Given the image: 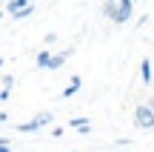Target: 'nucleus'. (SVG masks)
<instances>
[{
  "mask_svg": "<svg viewBox=\"0 0 154 152\" xmlns=\"http://www.w3.org/2000/svg\"><path fill=\"white\" fill-rule=\"evenodd\" d=\"M146 103H149V106H151V109H154V95H151V98H149V101H146Z\"/></svg>",
  "mask_w": 154,
  "mask_h": 152,
  "instance_id": "14",
  "label": "nucleus"
},
{
  "mask_svg": "<svg viewBox=\"0 0 154 152\" xmlns=\"http://www.w3.org/2000/svg\"><path fill=\"white\" fill-rule=\"evenodd\" d=\"M80 86H83V78H80V75H74V78L69 80V86L63 89V98H72V95H77V92H80Z\"/></svg>",
  "mask_w": 154,
  "mask_h": 152,
  "instance_id": "4",
  "label": "nucleus"
},
{
  "mask_svg": "<svg viewBox=\"0 0 154 152\" xmlns=\"http://www.w3.org/2000/svg\"><path fill=\"white\" fill-rule=\"evenodd\" d=\"M72 152H80V149H72Z\"/></svg>",
  "mask_w": 154,
  "mask_h": 152,
  "instance_id": "17",
  "label": "nucleus"
},
{
  "mask_svg": "<svg viewBox=\"0 0 154 152\" xmlns=\"http://www.w3.org/2000/svg\"><path fill=\"white\" fill-rule=\"evenodd\" d=\"M11 147H9V141H6V138H0V152H9Z\"/></svg>",
  "mask_w": 154,
  "mask_h": 152,
  "instance_id": "13",
  "label": "nucleus"
},
{
  "mask_svg": "<svg viewBox=\"0 0 154 152\" xmlns=\"http://www.w3.org/2000/svg\"><path fill=\"white\" fill-rule=\"evenodd\" d=\"M49 60H51V55L43 49V52L37 55V69H49Z\"/></svg>",
  "mask_w": 154,
  "mask_h": 152,
  "instance_id": "9",
  "label": "nucleus"
},
{
  "mask_svg": "<svg viewBox=\"0 0 154 152\" xmlns=\"http://www.w3.org/2000/svg\"><path fill=\"white\" fill-rule=\"evenodd\" d=\"M51 121H54V115H51V112H40V115H34L32 121H26V124H20L17 129H20V132H37L40 126H49Z\"/></svg>",
  "mask_w": 154,
  "mask_h": 152,
  "instance_id": "3",
  "label": "nucleus"
},
{
  "mask_svg": "<svg viewBox=\"0 0 154 152\" xmlns=\"http://www.w3.org/2000/svg\"><path fill=\"white\" fill-rule=\"evenodd\" d=\"M3 86H6V89H11V86H14V78H11V75H6V78H3Z\"/></svg>",
  "mask_w": 154,
  "mask_h": 152,
  "instance_id": "12",
  "label": "nucleus"
},
{
  "mask_svg": "<svg viewBox=\"0 0 154 152\" xmlns=\"http://www.w3.org/2000/svg\"><path fill=\"white\" fill-rule=\"evenodd\" d=\"M0 69H3V57H0Z\"/></svg>",
  "mask_w": 154,
  "mask_h": 152,
  "instance_id": "15",
  "label": "nucleus"
},
{
  "mask_svg": "<svg viewBox=\"0 0 154 152\" xmlns=\"http://www.w3.org/2000/svg\"><path fill=\"white\" fill-rule=\"evenodd\" d=\"M134 124H137V129H154V109L149 103H140L134 109Z\"/></svg>",
  "mask_w": 154,
  "mask_h": 152,
  "instance_id": "1",
  "label": "nucleus"
},
{
  "mask_svg": "<svg viewBox=\"0 0 154 152\" xmlns=\"http://www.w3.org/2000/svg\"><path fill=\"white\" fill-rule=\"evenodd\" d=\"M69 55H72V49H66V52H60V55H51V60H49V69H60L63 63L69 60Z\"/></svg>",
  "mask_w": 154,
  "mask_h": 152,
  "instance_id": "7",
  "label": "nucleus"
},
{
  "mask_svg": "<svg viewBox=\"0 0 154 152\" xmlns=\"http://www.w3.org/2000/svg\"><path fill=\"white\" fill-rule=\"evenodd\" d=\"M106 3H114V0H106Z\"/></svg>",
  "mask_w": 154,
  "mask_h": 152,
  "instance_id": "16",
  "label": "nucleus"
},
{
  "mask_svg": "<svg viewBox=\"0 0 154 152\" xmlns=\"http://www.w3.org/2000/svg\"><path fill=\"white\" fill-rule=\"evenodd\" d=\"M103 15L111 20V15H114V3H106V9H103Z\"/></svg>",
  "mask_w": 154,
  "mask_h": 152,
  "instance_id": "11",
  "label": "nucleus"
},
{
  "mask_svg": "<svg viewBox=\"0 0 154 152\" xmlns=\"http://www.w3.org/2000/svg\"><path fill=\"white\" fill-rule=\"evenodd\" d=\"M69 126H74L80 135H88V132H91V124H88V118H72V121H69Z\"/></svg>",
  "mask_w": 154,
  "mask_h": 152,
  "instance_id": "5",
  "label": "nucleus"
},
{
  "mask_svg": "<svg viewBox=\"0 0 154 152\" xmlns=\"http://www.w3.org/2000/svg\"><path fill=\"white\" fill-rule=\"evenodd\" d=\"M131 11H134V0H114V15H111V20L114 23H128L131 20Z\"/></svg>",
  "mask_w": 154,
  "mask_h": 152,
  "instance_id": "2",
  "label": "nucleus"
},
{
  "mask_svg": "<svg viewBox=\"0 0 154 152\" xmlns=\"http://www.w3.org/2000/svg\"><path fill=\"white\" fill-rule=\"evenodd\" d=\"M151 75H154L151 60H149V57H143V63H140V80H143V83H151Z\"/></svg>",
  "mask_w": 154,
  "mask_h": 152,
  "instance_id": "6",
  "label": "nucleus"
},
{
  "mask_svg": "<svg viewBox=\"0 0 154 152\" xmlns=\"http://www.w3.org/2000/svg\"><path fill=\"white\" fill-rule=\"evenodd\" d=\"M32 11H34V6L29 3V6H26V9H23V11H17V15H14V20H23V17H29V15H32Z\"/></svg>",
  "mask_w": 154,
  "mask_h": 152,
  "instance_id": "10",
  "label": "nucleus"
},
{
  "mask_svg": "<svg viewBox=\"0 0 154 152\" xmlns=\"http://www.w3.org/2000/svg\"><path fill=\"white\" fill-rule=\"evenodd\" d=\"M29 3H32V0H9V6H6V9H9V15H17V11H23Z\"/></svg>",
  "mask_w": 154,
  "mask_h": 152,
  "instance_id": "8",
  "label": "nucleus"
}]
</instances>
